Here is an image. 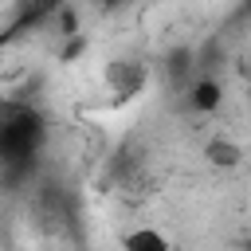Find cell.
<instances>
[{"mask_svg": "<svg viewBox=\"0 0 251 251\" xmlns=\"http://www.w3.org/2000/svg\"><path fill=\"white\" fill-rule=\"evenodd\" d=\"M43 141H47V122H43L39 110L4 106V118H0V169H4L8 184L31 176Z\"/></svg>", "mask_w": 251, "mask_h": 251, "instance_id": "6da1fadb", "label": "cell"}, {"mask_svg": "<svg viewBox=\"0 0 251 251\" xmlns=\"http://www.w3.org/2000/svg\"><path fill=\"white\" fill-rule=\"evenodd\" d=\"M145 82H149V71H145V63H137V59H114V63L106 67V86H110L114 94H122V98L141 94Z\"/></svg>", "mask_w": 251, "mask_h": 251, "instance_id": "7a4b0ae2", "label": "cell"}, {"mask_svg": "<svg viewBox=\"0 0 251 251\" xmlns=\"http://www.w3.org/2000/svg\"><path fill=\"white\" fill-rule=\"evenodd\" d=\"M220 102H224V90H220V82H216L212 75L192 78V86H188V106H192L196 114H216Z\"/></svg>", "mask_w": 251, "mask_h": 251, "instance_id": "3957f363", "label": "cell"}, {"mask_svg": "<svg viewBox=\"0 0 251 251\" xmlns=\"http://www.w3.org/2000/svg\"><path fill=\"white\" fill-rule=\"evenodd\" d=\"M204 157L212 161V165H220V169H231V165H239V145L235 141H227V137H212L208 141V149H204Z\"/></svg>", "mask_w": 251, "mask_h": 251, "instance_id": "277c9868", "label": "cell"}, {"mask_svg": "<svg viewBox=\"0 0 251 251\" xmlns=\"http://www.w3.org/2000/svg\"><path fill=\"white\" fill-rule=\"evenodd\" d=\"M122 243H126L129 251H165V247H169V239H165L157 227H141V231H129Z\"/></svg>", "mask_w": 251, "mask_h": 251, "instance_id": "5b68a950", "label": "cell"}, {"mask_svg": "<svg viewBox=\"0 0 251 251\" xmlns=\"http://www.w3.org/2000/svg\"><path fill=\"white\" fill-rule=\"evenodd\" d=\"M247 243H251V239H247Z\"/></svg>", "mask_w": 251, "mask_h": 251, "instance_id": "8992f818", "label": "cell"}]
</instances>
